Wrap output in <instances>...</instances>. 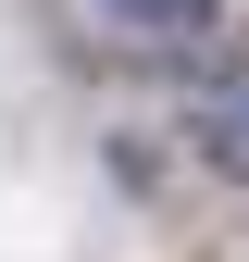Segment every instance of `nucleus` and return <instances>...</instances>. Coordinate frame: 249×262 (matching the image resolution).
Masks as SVG:
<instances>
[{"mask_svg":"<svg viewBox=\"0 0 249 262\" xmlns=\"http://www.w3.org/2000/svg\"><path fill=\"white\" fill-rule=\"evenodd\" d=\"M87 25L175 62V50H212V38H225V0H87Z\"/></svg>","mask_w":249,"mask_h":262,"instance_id":"obj_1","label":"nucleus"},{"mask_svg":"<svg viewBox=\"0 0 249 262\" xmlns=\"http://www.w3.org/2000/svg\"><path fill=\"white\" fill-rule=\"evenodd\" d=\"M187 138H200V162H212L225 187H249V62H237V75H200Z\"/></svg>","mask_w":249,"mask_h":262,"instance_id":"obj_2","label":"nucleus"}]
</instances>
